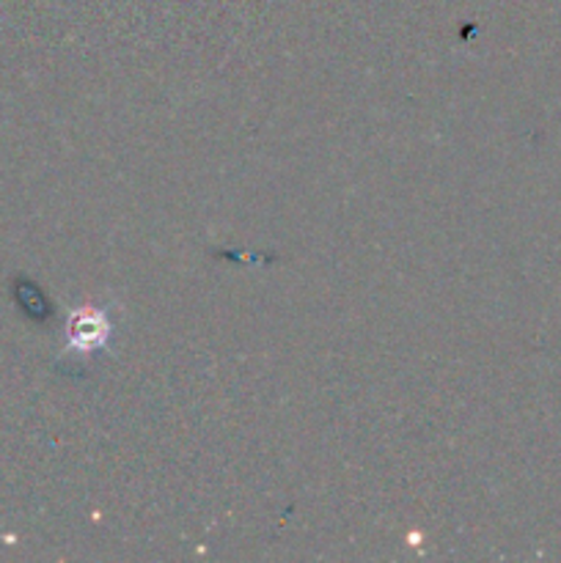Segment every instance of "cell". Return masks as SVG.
Here are the masks:
<instances>
[{"label": "cell", "mask_w": 561, "mask_h": 563, "mask_svg": "<svg viewBox=\"0 0 561 563\" xmlns=\"http://www.w3.org/2000/svg\"><path fill=\"white\" fill-rule=\"evenodd\" d=\"M108 339V319L97 310H81L77 317H72L70 322V341L72 346H81V350H92V346H102V341Z\"/></svg>", "instance_id": "1"}]
</instances>
